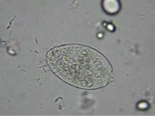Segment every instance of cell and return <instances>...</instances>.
<instances>
[{"mask_svg":"<svg viewBox=\"0 0 155 116\" xmlns=\"http://www.w3.org/2000/svg\"><path fill=\"white\" fill-rule=\"evenodd\" d=\"M51 70L66 83L81 89H98L109 83L113 72L109 60L93 48L65 45L48 52Z\"/></svg>","mask_w":155,"mask_h":116,"instance_id":"obj_1","label":"cell"},{"mask_svg":"<svg viewBox=\"0 0 155 116\" xmlns=\"http://www.w3.org/2000/svg\"><path fill=\"white\" fill-rule=\"evenodd\" d=\"M103 7L105 11L109 14H115L119 11L120 5L116 0H105L103 2Z\"/></svg>","mask_w":155,"mask_h":116,"instance_id":"obj_2","label":"cell"}]
</instances>
